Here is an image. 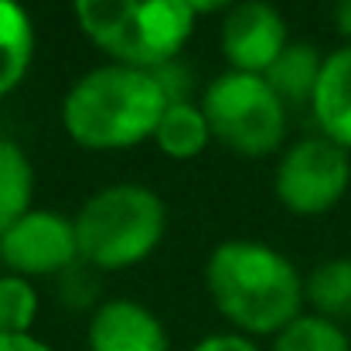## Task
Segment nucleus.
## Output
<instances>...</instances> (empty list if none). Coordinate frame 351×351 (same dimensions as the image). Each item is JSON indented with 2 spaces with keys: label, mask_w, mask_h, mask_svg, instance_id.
<instances>
[{
  "label": "nucleus",
  "mask_w": 351,
  "mask_h": 351,
  "mask_svg": "<svg viewBox=\"0 0 351 351\" xmlns=\"http://www.w3.org/2000/svg\"><path fill=\"white\" fill-rule=\"evenodd\" d=\"M215 311L242 335H280L300 317L304 280L297 266L266 242L229 239L205 263Z\"/></svg>",
  "instance_id": "obj_1"
},
{
  "label": "nucleus",
  "mask_w": 351,
  "mask_h": 351,
  "mask_svg": "<svg viewBox=\"0 0 351 351\" xmlns=\"http://www.w3.org/2000/svg\"><path fill=\"white\" fill-rule=\"evenodd\" d=\"M167 93L154 72L103 65L86 72L62 103L65 133L86 150H126L154 136Z\"/></svg>",
  "instance_id": "obj_2"
},
{
  "label": "nucleus",
  "mask_w": 351,
  "mask_h": 351,
  "mask_svg": "<svg viewBox=\"0 0 351 351\" xmlns=\"http://www.w3.org/2000/svg\"><path fill=\"white\" fill-rule=\"evenodd\" d=\"M72 10L103 55L143 72L171 65L195 27L188 0H72Z\"/></svg>",
  "instance_id": "obj_3"
},
{
  "label": "nucleus",
  "mask_w": 351,
  "mask_h": 351,
  "mask_svg": "<svg viewBox=\"0 0 351 351\" xmlns=\"http://www.w3.org/2000/svg\"><path fill=\"white\" fill-rule=\"evenodd\" d=\"M167 232V208L143 184H113L96 191L75 215L79 256L96 269H126L143 263Z\"/></svg>",
  "instance_id": "obj_4"
},
{
  "label": "nucleus",
  "mask_w": 351,
  "mask_h": 351,
  "mask_svg": "<svg viewBox=\"0 0 351 351\" xmlns=\"http://www.w3.org/2000/svg\"><path fill=\"white\" fill-rule=\"evenodd\" d=\"M212 140L242 157H269L287 136V106L263 75L226 72L202 96Z\"/></svg>",
  "instance_id": "obj_5"
},
{
  "label": "nucleus",
  "mask_w": 351,
  "mask_h": 351,
  "mask_svg": "<svg viewBox=\"0 0 351 351\" xmlns=\"http://www.w3.org/2000/svg\"><path fill=\"white\" fill-rule=\"evenodd\" d=\"M351 184V157L328 136H307L283 150L273 178L280 205L293 215L331 212Z\"/></svg>",
  "instance_id": "obj_6"
},
{
  "label": "nucleus",
  "mask_w": 351,
  "mask_h": 351,
  "mask_svg": "<svg viewBox=\"0 0 351 351\" xmlns=\"http://www.w3.org/2000/svg\"><path fill=\"white\" fill-rule=\"evenodd\" d=\"M0 259L14 276H55L79 259L75 219L31 208L0 235Z\"/></svg>",
  "instance_id": "obj_7"
},
{
  "label": "nucleus",
  "mask_w": 351,
  "mask_h": 351,
  "mask_svg": "<svg viewBox=\"0 0 351 351\" xmlns=\"http://www.w3.org/2000/svg\"><path fill=\"white\" fill-rule=\"evenodd\" d=\"M219 45H222V55L232 65V72L263 75L280 58V51L290 45L287 21L266 0H239L222 21Z\"/></svg>",
  "instance_id": "obj_8"
},
{
  "label": "nucleus",
  "mask_w": 351,
  "mask_h": 351,
  "mask_svg": "<svg viewBox=\"0 0 351 351\" xmlns=\"http://www.w3.org/2000/svg\"><path fill=\"white\" fill-rule=\"evenodd\" d=\"M86 341L89 351H171L160 317L126 297L96 307Z\"/></svg>",
  "instance_id": "obj_9"
},
{
  "label": "nucleus",
  "mask_w": 351,
  "mask_h": 351,
  "mask_svg": "<svg viewBox=\"0 0 351 351\" xmlns=\"http://www.w3.org/2000/svg\"><path fill=\"white\" fill-rule=\"evenodd\" d=\"M311 110L317 117L321 136L351 150V45L324 58Z\"/></svg>",
  "instance_id": "obj_10"
},
{
  "label": "nucleus",
  "mask_w": 351,
  "mask_h": 351,
  "mask_svg": "<svg viewBox=\"0 0 351 351\" xmlns=\"http://www.w3.org/2000/svg\"><path fill=\"white\" fill-rule=\"evenodd\" d=\"M321 51L314 45H300V41H290L280 58L263 72L266 86L283 99V106H300V103H311L314 99V89H317V79H321Z\"/></svg>",
  "instance_id": "obj_11"
},
{
  "label": "nucleus",
  "mask_w": 351,
  "mask_h": 351,
  "mask_svg": "<svg viewBox=\"0 0 351 351\" xmlns=\"http://www.w3.org/2000/svg\"><path fill=\"white\" fill-rule=\"evenodd\" d=\"M34 58V24L17 0H0V99L10 96Z\"/></svg>",
  "instance_id": "obj_12"
},
{
  "label": "nucleus",
  "mask_w": 351,
  "mask_h": 351,
  "mask_svg": "<svg viewBox=\"0 0 351 351\" xmlns=\"http://www.w3.org/2000/svg\"><path fill=\"white\" fill-rule=\"evenodd\" d=\"M154 143L174 157V160H191L198 157L208 143H212V130H208V119L202 113V106L181 99V103H167L164 117L154 130Z\"/></svg>",
  "instance_id": "obj_13"
},
{
  "label": "nucleus",
  "mask_w": 351,
  "mask_h": 351,
  "mask_svg": "<svg viewBox=\"0 0 351 351\" xmlns=\"http://www.w3.org/2000/svg\"><path fill=\"white\" fill-rule=\"evenodd\" d=\"M34 167L14 140H0V235L31 212Z\"/></svg>",
  "instance_id": "obj_14"
},
{
  "label": "nucleus",
  "mask_w": 351,
  "mask_h": 351,
  "mask_svg": "<svg viewBox=\"0 0 351 351\" xmlns=\"http://www.w3.org/2000/svg\"><path fill=\"white\" fill-rule=\"evenodd\" d=\"M304 300L317 317L351 321V259H328L304 280Z\"/></svg>",
  "instance_id": "obj_15"
},
{
  "label": "nucleus",
  "mask_w": 351,
  "mask_h": 351,
  "mask_svg": "<svg viewBox=\"0 0 351 351\" xmlns=\"http://www.w3.org/2000/svg\"><path fill=\"white\" fill-rule=\"evenodd\" d=\"M269 351H351V341L341 324L317 314H300L273 338Z\"/></svg>",
  "instance_id": "obj_16"
},
{
  "label": "nucleus",
  "mask_w": 351,
  "mask_h": 351,
  "mask_svg": "<svg viewBox=\"0 0 351 351\" xmlns=\"http://www.w3.org/2000/svg\"><path fill=\"white\" fill-rule=\"evenodd\" d=\"M38 317V290L24 276H0V335H31Z\"/></svg>",
  "instance_id": "obj_17"
},
{
  "label": "nucleus",
  "mask_w": 351,
  "mask_h": 351,
  "mask_svg": "<svg viewBox=\"0 0 351 351\" xmlns=\"http://www.w3.org/2000/svg\"><path fill=\"white\" fill-rule=\"evenodd\" d=\"M191 351H259L245 335H208Z\"/></svg>",
  "instance_id": "obj_18"
},
{
  "label": "nucleus",
  "mask_w": 351,
  "mask_h": 351,
  "mask_svg": "<svg viewBox=\"0 0 351 351\" xmlns=\"http://www.w3.org/2000/svg\"><path fill=\"white\" fill-rule=\"evenodd\" d=\"M0 351H51L34 335H0Z\"/></svg>",
  "instance_id": "obj_19"
},
{
  "label": "nucleus",
  "mask_w": 351,
  "mask_h": 351,
  "mask_svg": "<svg viewBox=\"0 0 351 351\" xmlns=\"http://www.w3.org/2000/svg\"><path fill=\"white\" fill-rule=\"evenodd\" d=\"M335 27L351 41V0H335Z\"/></svg>",
  "instance_id": "obj_20"
},
{
  "label": "nucleus",
  "mask_w": 351,
  "mask_h": 351,
  "mask_svg": "<svg viewBox=\"0 0 351 351\" xmlns=\"http://www.w3.org/2000/svg\"><path fill=\"white\" fill-rule=\"evenodd\" d=\"M239 0H188V7L195 10V14H215V10H222V7H229L232 10Z\"/></svg>",
  "instance_id": "obj_21"
}]
</instances>
